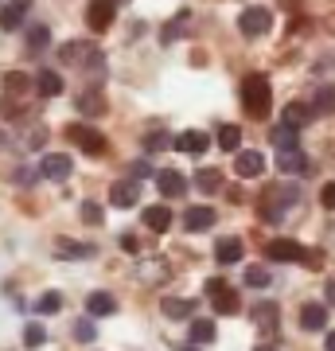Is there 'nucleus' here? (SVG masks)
<instances>
[{"mask_svg":"<svg viewBox=\"0 0 335 351\" xmlns=\"http://www.w3.org/2000/svg\"><path fill=\"white\" fill-rule=\"evenodd\" d=\"M242 106H246V113L253 117V121L269 117V110H273V86H269V78L265 75H246L242 78Z\"/></svg>","mask_w":335,"mask_h":351,"instance_id":"nucleus-1","label":"nucleus"},{"mask_svg":"<svg viewBox=\"0 0 335 351\" xmlns=\"http://www.w3.org/2000/svg\"><path fill=\"white\" fill-rule=\"evenodd\" d=\"M297 199H300V191H297V188H288V184H277V188H269L265 195H261V219H269V223H281L285 207H293Z\"/></svg>","mask_w":335,"mask_h":351,"instance_id":"nucleus-2","label":"nucleus"},{"mask_svg":"<svg viewBox=\"0 0 335 351\" xmlns=\"http://www.w3.org/2000/svg\"><path fill=\"white\" fill-rule=\"evenodd\" d=\"M66 141H75L86 156H106L110 152L106 133H98V129H90V125H66Z\"/></svg>","mask_w":335,"mask_h":351,"instance_id":"nucleus-3","label":"nucleus"},{"mask_svg":"<svg viewBox=\"0 0 335 351\" xmlns=\"http://www.w3.org/2000/svg\"><path fill=\"white\" fill-rule=\"evenodd\" d=\"M59 59L62 63H71V66H94V71H101V66H106V59H101V51L98 47H90V43H66V47L59 51Z\"/></svg>","mask_w":335,"mask_h":351,"instance_id":"nucleus-4","label":"nucleus"},{"mask_svg":"<svg viewBox=\"0 0 335 351\" xmlns=\"http://www.w3.org/2000/svg\"><path fill=\"white\" fill-rule=\"evenodd\" d=\"M207 297H211V304H214V313H223V316H234V313H242V301H238V293L226 281H207Z\"/></svg>","mask_w":335,"mask_h":351,"instance_id":"nucleus-5","label":"nucleus"},{"mask_svg":"<svg viewBox=\"0 0 335 351\" xmlns=\"http://www.w3.org/2000/svg\"><path fill=\"white\" fill-rule=\"evenodd\" d=\"M238 27H242V36H265L269 27H273V12L269 8H261V4H253V8H246V12L238 16Z\"/></svg>","mask_w":335,"mask_h":351,"instance_id":"nucleus-6","label":"nucleus"},{"mask_svg":"<svg viewBox=\"0 0 335 351\" xmlns=\"http://www.w3.org/2000/svg\"><path fill=\"white\" fill-rule=\"evenodd\" d=\"M265 258H269V262H304L308 250H304L297 239H273L265 246Z\"/></svg>","mask_w":335,"mask_h":351,"instance_id":"nucleus-7","label":"nucleus"},{"mask_svg":"<svg viewBox=\"0 0 335 351\" xmlns=\"http://www.w3.org/2000/svg\"><path fill=\"white\" fill-rule=\"evenodd\" d=\"M113 16H117V4H113V0H90V4H86V24H90V32H110V27H113Z\"/></svg>","mask_w":335,"mask_h":351,"instance_id":"nucleus-8","label":"nucleus"},{"mask_svg":"<svg viewBox=\"0 0 335 351\" xmlns=\"http://www.w3.org/2000/svg\"><path fill=\"white\" fill-rule=\"evenodd\" d=\"M75 172V160L66 156V152H47L43 156V164H39V176H47V180H66V176Z\"/></svg>","mask_w":335,"mask_h":351,"instance_id":"nucleus-9","label":"nucleus"},{"mask_svg":"<svg viewBox=\"0 0 335 351\" xmlns=\"http://www.w3.org/2000/svg\"><path fill=\"white\" fill-rule=\"evenodd\" d=\"M156 188H160L164 199H179L187 191V176L175 172V168H164V172H156Z\"/></svg>","mask_w":335,"mask_h":351,"instance_id":"nucleus-10","label":"nucleus"},{"mask_svg":"<svg viewBox=\"0 0 335 351\" xmlns=\"http://www.w3.org/2000/svg\"><path fill=\"white\" fill-rule=\"evenodd\" d=\"M234 172L242 176V180H253V176H261L265 172V156H261V152H253V149H238L234 152Z\"/></svg>","mask_w":335,"mask_h":351,"instance_id":"nucleus-11","label":"nucleus"},{"mask_svg":"<svg viewBox=\"0 0 335 351\" xmlns=\"http://www.w3.org/2000/svg\"><path fill=\"white\" fill-rule=\"evenodd\" d=\"M137 199H140V184L137 180H117V184L110 188L113 207H137Z\"/></svg>","mask_w":335,"mask_h":351,"instance_id":"nucleus-12","label":"nucleus"},{"mask_svg":"<svg viewBox=\"0 0 335 351\" xmlns=\"http://www.w3.org/2000/svg\"><path fill=\"white\" fill-rule=\"evenodd\" d=\"M277 168L285 176H304V172H312V164H308V156L300 149H285V152H277Z\"/></svg>","mask_w":335,"mask_h":351,"instance_id":"nucleus-13","label":"nucleus"},{"mask_svg":"<svg viewBox=\"0 0 335 351\" xmlns=\"http://www.w3.org/2000/svg\"><path fill=\"white\" fill-rule=\"evenodd\" d=\"M51 47V27L47 24H27L24 32V51L27 55H43Z\"/></svg>","mask_w":335,"mask_h":351,"instance_id":"nucleus-14","label":"nucleus"},{"mask_svg":"<svg viewBox=\"0 0 335 351\" xmlns=\"http://www.w3.org/2000/svg\"><path fill=\"white\" fill-rule=\"evenodd\" d=\"M172 149L199 156V152H207V149H211V137H207V133H199V129H187V133H179V137L172 141Z\"/></svg>","mask_w":335,"mask_h":351,"instance_id":"nucleus-15","label":"nucleus"},{"mask_svg":"<svg viewBox=\"0 0 335 351\" xmlns=\"http://www.w3.org/2000/svg\"><path fill=\"white\" fill-rule=\"evenodd\" d=\"M27 8H32V0H8V4L0 8V27H4V32H16V27L24 24Z\"/></svg>","mask_w":335,"mask_h":351,"instance_id":"nucleus-16","label":"nucleus"},{"mask_svg":"<svg viewBox=\"0 0 335 351\" xmlns=\"http://www.w3.org/2000/svg\"><path fill=\"white\" fill-rule=\"evenodd\" d=\"M242 254H246L242 239H219V242H214V262H219V265H234V262H242Z\"/></svg>","mask_w":335,"mask_h":351,"instance_id":"nucleus-17","label":"nucleus"},{"mask_svg":"<svg viewBox=\"0 0 335 351\" xmlns=\"http://www.w3.org/2000/svg\"><path fill=\"white\" fill-rule=\"evenodd\" d=\"M300 328H304V332H323V328H327V308L308 301L300 308Z\"/></svg>","mask_w":335,"mask_h":351,"instance_id":"nucleus-18","label":"nucleus"},{"mask_svg":"<svg viewBox=\"0 0 335 351\" xmlns=\"http://www.w3.org/2000/svg\"><path fill=\"white\" fill-rule=\"evenodd\" d=\"M86 313L90 316H113V313H117V297H113V293H106V289L90 293V297H86Z\"/></svg>","mask_w":335,"mask_h":351,"instance_id":"nucleus-19","label":"nucleus"},{"mask_svg":"<svg viewBox=\"0 0 335 351\" xmlns=\"http://www.w3.org/2000/svg\"><path fill=\"white\" fill-rule=\"evenodd\" d=\"M214 226V207H187L184 211V230H211Z\"/></svg>","mask_w":335,"mask_h":351,"instance_id":"nucleus-20","label":"nucleus"},{"mask_svg":"<svg viewBox=\"0 0 335 351\" xmlns=\"http://www.w3.org/2000/svg\"><path fill=\"white\" fill-rule=\"evenodd\" d=\"M277 320H281V308H277L273 301L253 304V324H258L261 332H277Z\"/></svg>","mask_w":335,"mask_h":351,"instance_id":"nucleus-21","label":"nucleus"},{"mask_svg":"<svg viewBox=\"0 0 335 351\" xmlns=\"http://www.w3.org/2000/svg\"><path fill=\"white\" fill-rule=\"evenodd\" d=\"M160 308L168 320H187V316L195 313V301H187V297H164Z\"/></svg>","mask_w":335,"mask_h":351,"instance_id":"nucleus-22","label":"nucleus"},{"mask_svg":"<svg viewBox=\"0 0 335 351\" xmlns=\"http://www.w3.org/2000/svg\"><path fill=\"white\" fill-rule=\"evenodd\" d=\"M312 117H316V113H312V106H304V101H288L281 121H285V125H293V129H304Z\"/></svg>","mask_w":335,"mask_h":351,"instance_id":"nucleus-23","label":"nucleus"},{"mask_svg":"<svg viewBox=\"0 0 335 351\" xmlns=\"http://www.w3.org/2000/svg\"><path fill=\"white\" fill-rule=\"evenodd\" d=\"M312 113H335V86L332 82H320L316 94H312Z\"/></svg>","mask_w":335,"mask_h":351,"instance_id":"nucleus-24","label":"nucleus"},{"mask_svg":"<svg viewBox=\"0 0 335 351\" xmlns=\"http://www.w3.org/2000/svg\"><path fill=\"white\" fill-rule=\"evenodd\" d=\"M36 90L43 94V98H59V94H62L59 71H39V75H36Z\"/></svg>","mask_w":335,"mask_h":351,"instance_id":"nucleus-25","label":"nucleus"},{"mask_svg":"<svg viewBox=\"0 0 335 351\" xmlns=\"http://www.w3.org/2000/svg\"><path fill=\"white\" fill-rule=\"evenodd\" d=\"M300 129H293V125H285V121H281V125L273 129V133H269V141H273L277 145V152H285V149H300V137H297Z\"/></svg>","mask_w":335,"mask_h":351,"instance_id":"nucleus-26","label":"nucleus"},{"mask_svg":"<svg viewBox=\"0 0 335 351\" xmlns=\"http://www.w3.org/2000/svg\"><path fill=\"white\" fill-rule=\"evenodd\" d=\"M195 188L203 191V195H214V191L223 188V172H219V168H199L195 172Z\"/></svg>","mask_w":335,"mask_h":351,"instance_id":"nucleus-27","label":"nucleus"},{"mask_svg":"<svg viewBox=\"0 0 335 351\" xmlns=\"http://www.w3.org/2000/svg\"><path fill=\"white\" fill-rule=\"evenodd\" d=\"M27 90H32V78L27 75H20V71H8V75H4V94H8V98H24Z\"/></svg>","mask_w":335,"mask_h":351,"instance_id":"nucleus-28","label":"nucleus"},{"mask_svg":"<svg viewBox=\"0 0 335 351\" xmlns=\"http://www.w3.org/2000/svg\"><path fill=\"white\" fill-rule=\"evenodd\" d=\"M55 254H59V258H90V254H94V246H90V242L59 239V242H55Z\"/></svg>","mask_w":335,"mask_h":351,"instance_id":"nucleus-29","label":"nucleus"},{"mask_svg":"<svg viewBox=\"0 0 335 351\" xmlns=\"http://www.w3.org/2000/svg\"><path fill=\"white\" fill-rule=\"evenodd\" d=\"M78 110L86 113V117H101V113H106V98H101V90H86V94L78 98Z\"/></svg>","mask_w":335,"mask_h":351,"instance_id":"nucleus-30","label":"nucleus"},{"mask_svg":"<svg viewBox=\"0 0 335 351\" xmlns=\"http://www.w3.org/2000/svg\"><path fill=\"white\" fill-rule=\"evenodd\" d=\"M145 226L156 230V234H164V230L172 226V211H168V207H149V211H145Z\"/></svg>","mask_w":335,"mask_h":351,"instance_id":"nucleus-31","label":"nucleus"},{"mask_svg":"<svg viewBox=\"0 0 335 351\" xmlns=\"http://www.w3.org/2000/svg\"><path fill=\"white\" fill-rule=\"evenodd\" d=\"M187 339H191V343H214V320H191Z\"/></svg>","mask_w":335,"mask_h":351,"instance_id":"nucleus-32","label":"nucleus"},{"mask_svg":"<svg viewBox=\"0 0 335 351\" xmlns=\"http://www.w3.org/2000/svg\"><path fill=\"white\" fill-rule=\"evenodd\" d=\"M219 149H226V152L242 149V129H238V125H223V129H219Z\"/></svg>","mask_w":335,"mask_h":351,"instance_id":"nucleus-33","label":"nucleus"},{"mask_svg":"<svg viewBox=\"0 0 335 351\" xmlns=\"http://www.w3.org/2000/svg\"><path fill=\"white\" fill-rule=\"evenodd\" d=\"M187 20H191V16H187V12L172 16V24H168V27H164V32H160V43H175V39H179V36H184V32H187Z\"/></svg>","mask_w":335,"mask_h":351,"instance_id":"nucleus-34","label":"nucleus"},{"mask_svg":"<svg viewBox=\"0 0 335 351\" xmlns=\"http://www.w3.org/2000/svg\"><path fill=\"white\" fill-rule=\"evenodd\" d=\"M59 308H62V293H55V289H51V293H43V297L36 301V313L39 316H51V313H59Z\"/></svg>","mask_w":335,"mask_h":351,"instance_id":"nucleus-35","label":"nucleus"},{"mask_svg":"<svg viewBox=\"0 0 335 351\" xmlns=\"http://www.w3.org/2000/svg\"><path fill=\"white\" fill-rule=\"evenodd\" d=\"M94 336H98V328H94V316H82V320H75V339L78 343H94Z\"/></svg>","mask_w":335,"mask_h":351,"instance_id":"nucleus-36","label":"nucleus"},{"mask_svg":"<svg viewBox=\"0 0 335 351\" xmlns=\"http://www.w3.org/2000/svg\"><path fill=\"white\" fill-rule=\"evenodd\" d=\"M269 281H273V274H269L265 265H249V269H246V285L249 289H265Z\"/></svg>","mask_w":335,"mask_h":351,"instance_id":"nucleus-37","label":"nucleus"},{"mask_svg":"<svg viewBox=\"0 0 335 351\" xmlns=\"http://www.w3.org/2000/svg\"><path fill=\"white\" fill-rule=\"evenodd\" d=\"M24 343L27 348H43V343H47V328L43 324H27L24 328Z\"/></svg>","mask_w":335,"mask_h":351,"instance_id":"nucleus-38","label":"nucleus"},{"mask_svg":"<svg viewBox=\"0 0 335 351\" xmlns=\"http://www.w3.org/2000/svg\"><path fill=\"white\" fill-rule=\"evenodd\" d=\"M101 219H106V211H101L98 203H82V223H90V226H101Z\"/></svg>","mask_w":335,"mask_h":351,"instance_id":"nucleus-39","label":"nucleus"},{"mask_svg":"<svg viewBox=\"0 0 335 351\" xmlns=\"http://www.w3.org/2000/svg\"><path fill=\"white\" fill-rule=\"evenodd\" d=\"M145 149H149V152L168 149V137H164V133H149V137H145Z\"/></svg>","mask_w":335,"mask_h":351,"instance_id":"nucleus-40","label":"nucleus"},{"mask_svg":"<svg viewBox=\"0 0 335 351\" xmlns=\"http://www.w3.org/2000/svg\"><path fill=\"white\" fill-rule=\"evenodd\" d=\"M320 203L327 207V211H335V184H323V191H320Z\"/></svg>","mask_w":335,"mask_h":351,"instance_id":"nucleus-41","label":"nucleus"},{"mask_svg":"<svg viewBox=\"0 0 335 351\" xmlns=\"http://www.w3.org/2000/svg\"><path fill=\"white\" fill-rule=\"evenodd\" d=\"M16 184H36V172L32 168H16Z\"/></svg>","mask_w":335,"mask_h":351,"instance_id":"nucleus-42","label":"nucleus"},{"mask_svg":"<svg viewBox=\"0 0 335 351\" xmlns=\"http://www.w3.org/2000/svg\"><path fill=\"white\" fill-rule=\"evenodd\" d=\"M327 301L335 304V281H327Z\"/></svg>","mask_w":335,"mask_h":351,"instance_id":"nucleus-43","label":"nucleus"},{"mask_svg":"<svg viewBox=\"0 0 335 351\" xmlns=\"http://www.w3.org/2000/svg\"><path fill=\"white\" fill-rule=\"evenodd\" d=\"M327 351H335V332H327Z\"/></svg>","mask_w":335,"mask_h":351,"instance_id":"nucleus-44","label":"nucleus"},{"mask_svg":"<svg viewBox=\"0 0 335 351\" xmlns=\"http://www.w3.org/2000/svg\"><path fill=\"white\" fill-rule=\"evenodd\" d=\"M253 351H277V348H269V343H261V348H253Z\"/></svg>","mask_w":335,"mask_h":351,"instance_id":"nucleus-45","label":"nucleus"},{"mask_svg":"<svg viewBox=\"0 0 335 351\" xmlns=\"http://www.w3.org/2000/svg\"><path fill=\"white\" fill-rule=\"evenodd\" d=\"M4 145H8V137H4V133H0V149H4Z\"/></svg>","mask_w":335,"mask_h":351,"instance_id":"nucleus-46","label":"nucleus"},{"mask_svg":"<svg viewBox=\"0 0 335 351\" xmlns=\"http://www.w3.org/2000/svg\"><path fill=\"white\" fill-rule=\"evenodd\" d=\"M113 4H129V0H113Z\"/></svg>","mask_w":335,"mask_h":351,"instance_id":"nucleus-47","label":"nucleus"},{"mask_svg":"<svg viewBox=\"0 0 335 351\" xmlns=\"http://www.w3.org/2000/svg\"><path fill=\"white\" fill-rule=\"evenodd\" d=\"M184 351H195V348H184Z\"/></svg>","mask_w":335,"mask_h":351,"instance_id":"nucleus-48","label":"nucleus"}]
</instances>
